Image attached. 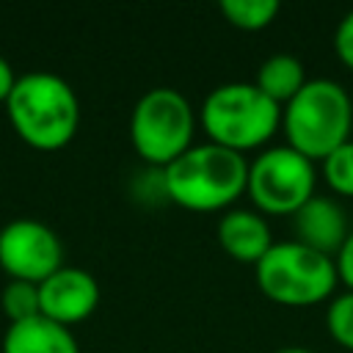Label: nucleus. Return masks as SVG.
I'll return each mask as SVG.
<instances>
[{"instance_id": "15", "label": "nucleus", "mask_w": 353, "mask_h": 353, "mask_svg": "<svg viewBox=\"0 0 353 353\" xmlns=\"http://www.w3.org/2000/svg\"><path fill=\"white\" fill-rule=\"evenodd\" d=\"M0 306H3V312H6V317L11 323H22V320H30V317L41 314V306H39V284L11 279L3 287Z\"/></svg>"}, {"instance_id": "16", "label": "nucleus", "mask_w": 353, "mask_h": 353, "mask_svg": "<svg viewBox=\"0 0 353 353\" xmlns=\"http://www.w3.org/2000/svg\"><path fill=\"white\" fill-rule=\"evenodd\" d=\"M325 185L339 196H353V141H345L323 160Z\"/></svg>"}, {"instance_id": "14", "label": "nucleus", "mask_w": 353, "mask_h": 353, "mask_svg": "<svg viewBox=\"0 0 353 353\" xmlns=\"http://www.w3.org/2000/svg\"><path fill=\"white\" fill-rule=\"evenodd\" d=\"M221 14L240 30H262L279 14V0H221Z\"/></svg>"}, {"instance_id": "19", "label": "nucleus", "mask_w": 353, "mask_h": 353, "mask_svg": "<svg viewBox=\"0 0 353 353\" xmlns=\"http://www.w3.org/2000/svg\"><path fill=\"white\" fill-rule=\"evenodd\" d=\"M334 265H336V276L345 281V287H347V290H353V232L345 237L342 248L336 251Z\"/></svg>"}, {"instance_id": "1", "label": "nucleus", "mask_w": 353, "mask_h": 353, "mask_svg": "<svg viewBox=\"0 0 353 353\" xmlns=\"http://www.w3.org/2000/svg\"><path fill=\"white\" fill-rule=\"evenodd\" d=\"M165 196L193 212L232 207L248 188V160L212 141L190 146L163 168Z\"/></svg>"}, {"instance_id": "20", "label": "nucleus", "mask_w": 353, "mask_h": 353, "mask_svg": "<svg viewBox=\"0 0 353 353\" xmlns=\"http://www.w3.org/2000/svg\"><path fill=\"white\" fill-rule=\"evenodd\" d=\"M14 83H17V74H14L11 63L0 55V102H6V99H8V94H11Z\"/></svg>"}, {"instance_id": "18", "label": "nucleus", "mask_w": 353, "mask_h": 353, "mask_svg": "<svg viewBox=\"0 0 353 353\" xmlns=\"http://www.w3.org/2000/svg\"><path fill=\"white\" fill-rule=\"evenodd\" d=\"M334 50L339 55V61L353 69V8L339 19L336 30H334Z\"/></svg>"}, {"instance_id": "5", "label": "nucleus", "mask_w": 353, "mask_h": 353, "mask_svg": "<svg viewBox=\"0 0 353 353\" xmlns=\"http://www.w3.org/2000/svg\"><path fill=\"white\" fill-rule=\"evenodd\" d=\"M256 287L265 298L281 306H312L325 301L339 276L334 256L320 254L298 240L273 243L268 254L254 265Z\"/></svg>"}, {"instance_id": "7", "label": "nucleus", "mask_w": 353, "mask_h": 353, "mask_svg": "<svg viewBox=\"0 0 353 353\" xmlns=\"http://www.w3.org/2000/svg\"><path fill=\"white\" fill-rule=\"evenodd\" d=\"M314 163L290 146H270L248 163V188L254 207L268 215H295L314 196Z\"/></svg>"}, {"instance_id": "6", "label": "nucleus", "mask_w": 353, "mask_h": 353, "mask_svg": "<svg viewBox=\"0 0 353 353\" xmlns=\"http://www.w3.org/2000/svg\"><path fill=\"white\" fill-rule=\"evenodd\" d=\"M196 113L190 102L168 85L149 88L132 108L130 141L143 163L152 168H165L193 143Z\"/></svg>"}, {"instance_id": "11", "label": "nucleus", "mask_w": 353, "mask_h": 353, "mask_svg": "<svg viewBox=\"0 0 353 353\" xmlns=\"http://www.w3.org/2000/svg\"><path fill=\"white\" fill-rule=\"evenodd\" d=\"M218 243L232 259L256 265L273 245V237L268 221L259 212L234 207L218 221Z\"/></svg>"}, {"instance_id": "8", "label": "nucleus", "mask_w": 353, "mask_h": 353, "mask_svg": "<svg viewBox=\"0 0 353 353\" xmlns=\"http://www.w3.org/2000/svg\"><path fill=\"white\" fill-rule=\"evenodd\" d=\"M0 268L17 281L41 284L47 276L63 268V245L41 221H8L0 229Z\"/></svg>"}, {"instance_id": "4", "label": "nucleus", "mask_w": 353, "mask_h": 353, "mask_svg": "<svg viewBox=\"0 0 353 353\" xmlns=\"http://www.w3.org/2000/svg\"><path fill=\"white\" fill-rule=\"evenodd\" d=\"M199 119L212 143L243 154L273 138L281 124V105L254 83H223L204 97Z\"/></svg>"}, {"instance_id": "3", "label": "nucleus", "mask_w": 353, "mask_h": 353, "mask_svg": "<svg viewBox=\"0 0 353 353\" xmlns=\"http://www.w3.org/2000/svg\"><path fill=\"white\" fill-rule=\"evenodd\" d=\"M281 127L290 149L312 163H323L336 146L350 141L353 99L336 80H306V85L281 110Z\"/></svg>"}, {"instance_id": "2", "label": "nucleus", "mask_w": 353, "mask_h": 353, "mask_svg": "<svg viewBox=\"0 0 353 353\" xmlns=\"http://www.w3.org/2000/svg\"><path fill=\"white\" fill-rule=\"evenodd\" d=\"M6 113L17 135L41 152L63 149L80 124V102L74 88L52 72H28L17 77Z\"/></svg>"}, {"instance_id": "13", "label": "nucleus", "mask_w": 353, "mask_h": 353, "mask_svg": "<svg viewBox=\"0 0 353 353\" xmlns=\"http://www.w3.org/2000/svg\"><path fill=\"white\" fill-rule=\"evenodd\" d=\"M254 85L265 97H270L273 102H279V105L284 102L287 105L306 85V69H303V63L295 55L276 52V55H270V58H265L259 63Z\"/></svg>"}, {"instance_id": "12", "label": "nucleus", "mask_w": 353, "mask_h": 353, "mask_svg": "<svg viewBox=\"0 0 353 353\" xmlns=\"http://www.w3.org/2000/svg\"><path fill=\"white\" fill-rule=\"evenodd\" d=\"M3 353H80V345L66 325L36 314L8 325L3 336Z\"/></svg>"}, {"instance_id": "17", "label": "nucleus", "mask_w": 353, "mask_h": 353, "mask_svg": "<svg viewBox=\"0 0 353 353\" xmlns=\"http://www.w3.org/2000/svg\"><path fill=\"white\" fill-rule=\"evenodd\" d=\"M328 334L347 350H353V290L336 295L325 309Z\"/></svg>"}, {"instance_id": "9", "label": "nucleus", "mask_w": 353, "mask_h": 353, "mask_svg": "<svg viewBox=\"0 0 353 353\" xmlns=\"http://www.w3.org/2000/svg\"><path fill=\"white\" fill-rule=\"evenodd\" d=\"M97 303H99V284L83 268L63 265L39 284L41 314L66 328L91 317Z\"/></svg>"}, {"instance_id": "10", "label": "nucleus", "mask_w": 353, "mask_h": 353, "mask_svg": "<svg viewBox=\"0 0 353 353\" xmlns=\"http://www.w3.org/2000/svg\"><path fill=\"white\" fill-rule=\"evenodd\" d=\"M292 218L295 240L328 256H336L345 237L350 234L345 210L328 196H312Z\"/></svg>"}, {"instance_id": "21", "label": "nucleus", "mask_w": 353, "mask_h": 353, "mask_svg": "<svg viewBox=\"0 0 353 353\" xmlns=\"http://www.w3.org/2000/svg\"><path fill=\"white\" fill-rule=\"evenodd\" d=\"M273 353H314V350L301 347V345H290V347H279V350H273Z\"/></svg>"}]
</instances>
